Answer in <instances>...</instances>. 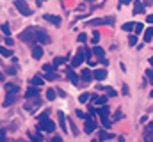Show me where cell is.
Masks as SVG:
<instances>
[{"instance_id":"6da1fadb","label":"cell","mask_w":153,"mask_h":142,"mask_svg":"<svg viewBox=\"0 0 153 142\" xmlns=\"http://www.w3.org/2000/svg\"><path fill=\"white\" fill-rule=\"evenodd\" d=\"M20 39L25 41V43H36V41H38V37H36V29H34V27L25 29V30L20 34Z\"/></svg>"},{"instance_id":"7a4b0ae2","label":"cell","mask_w":153,"mask_h":142,"mask_svg":"<svg viewBox=\"0 0 153 142\" xmlns=\"http://www.w3.org/2000/svg\"><path fill=\"white\" fill-rule=\"evenodd\" d=\"M114 23V16H107V18H96V20H89L87 25L89 27H98V25H112Z\"/></svg>"},{"instance_id":"3957f363","label":"cell","mask_w":153,"mask_h":142,"mask_svg":"<svg viewBox=\"0 0 153 142\" xmlns=\"http://www.w3.org/2000/svg\"><path fill=\"white\" fill-rule=\"evenodd\" d=\"M14 5H16V9H18V11H20L23 16H30V14H32L25 0H14Z\"/></svg>"},{"instance_id":"277c9868","label":"cell","mask_w":153,"mask_h":142,"mask_svg":"<svg viewBox=\"0 0 153 142\" xmlns=\"http://www.w3.org/2000/svg\"><path fill=\"white\" fill-rule=\"evenodd\" d=\"M53 130H55V123H53V121H50V119H43V121H41L39 132H48V133H52Z\"/></svg>"},{"instance_id":"5b68a950","label":"cell","mask_w":153,"mask_h":142,"mask_svg":"<svg viewBox=\"0 0 153 142\" xmlns=\"http://www.w3.org/2000/svg\"><path fill=\"white\" fill-rule=\"evenodd\" d=\"M36 29V37H38V43H43V44H48L50 43V37L45 30H41L39 27H34Z\"/></svg>"},{"instance_id":"8992f818","label":"cell","mask_w":153,"mask_h":142,"mask_svg":"<svg viewBox=\"0 0 153 142\" xmlns=\"http://www.w3.org/2000/svg\"><path fill=\"white\" fill-rule=\"evenodd\" d=\"M94 128H96L94 121H91V119H85V124H84V132H85V133H93V132H94Z\"/></svg>"},{"instance_id":"52a82bcc","label":"cell","mask_w":153,"mask_h":142,"mask_svg":"<svg viewBox=\"0 0 153 142\" xmlns=\"http://www.w3.org/2000/svg\"><path fill=\"white\" fill-rule=\"evenodd\" d=\"M84 59H85V57H84V52H82V50H78V52H76V55H75V59H73V68L80 66V64L84 62Z\"/></svg>"},{"instance_id":"ba28073f","label":"cell","mask_w":153,"mask_h":142,"mask_svg":"<svg viewBox=\"0 0 153 142\" xmlns=\"http://www.w3.org/2000/svg\"><path fill=\"white\" fill-rule=\"evenodd\" d=\"M14 100H16V92H7V96H5V100H4V106H9L14 103Z\"/></svg>"},{"instance_id":"9c48e42d","label":"cell","mask_w":153,"mask_h":142,"mask_svg":"<svg viewBox=\"0 0 153 142\" xmlns=\"http://www.w3.org/2000/svg\"><path fill=\"white\" fill-rule=\"evenodd\" d=\"M96 87H98L100 91H105V94H107V96H111V98H114L116 94H117V92H116V89H112V87H107V85H96Z\"/></svg>"},{"instance_id":"30bf717a","label":"cell","mask_w":153,"mask_h":142,"mask_svg":"<svg viewBox=\"0 0 153 142\" xmlns=\"http://www.w3.org/2000/svg\"><path fill=\"white\" fill-rule=\"evenodd\" d=\"M45 20L50 21V23H53V25H61V18L55 16V14H45Z\"/></svg>"},{"instance_id":"8fae6325","label":"cell","mask_w":153,"mask_h":142,"mask_svg":"<svg viewBox=\"0 0 153 142\" xmlns=\"http://www.w3.org/2000/svg\"><path fill=\"white\" fill-rule=\"evenodd\" d=\"M38 94H39V91H38V87H29L27 89V92H25V98H38Z\"/></svg>"},{"instance_id":"7c38bea8","label":"cell","mask_w":153,"mask_h":142,"mask_svg":"<svg viewBox=\"0 0 153 142\" xmlns=\"http://www.w3.org/2000/svg\"><path fill=\"white\" fill-rule=\"evenodd\" d=\"M32 57H34V59H41V57H43V48H41L39 44H34V46H32Z\"/></svg>"},{"instance_id":"4fadbf2b","label":"cell","mask_w":153,"mask_h":142,"mask_svg":"<svg viewBox=\"0 0 153 142\" xmlns=\"http://www.w3.org/2000/svg\"><path fill=\"white\" fill-rule=\"evenodd\" d=\"M143 11H144L143 2H141V0H135V2H134V14H141Z\"/></svg>"},{"instance_id":"5bb4252c","label":"cell","mask_w":153,"mask_h":142,"mask_svg":"<svg viewBox=\"0 0 153 142\" xmlns=\"http://www.w3.org/2000/svg\"><path fill=\"white\" fill-rule=\"evenodd\" d=\"M93 76H94L96 80H100V82H102V80L107 76V71H105V70H94V71H93Z\"/></svg>"},{"instance_id":"9a60e30c","label":"cell","mask_w":153,"mask_h":142,"mask_svg":"<svg viewBox=\"0 0 153 142\" xmlns=\"http://www.w3.org/2000/svg\"><path fill=\"white\" fill-rule=\"evenodd\" d=\"M107 96H93V103H96V105H105L107 103Z\"/></svg>"},{"instance_id":"2e32d148","label":"cell","mask_w":153,"mask_h":142,"mask_svg":"<svg viewBox=\"0 0 153 142\" xmlns=\"http://www.w3.org/2000/svg\"><path fill=\"white\" fill-rule=\"evenodd\" d=\"M59 126L62 128V132H68V128H66V117H64V112H59Z\"/></svg>"},{"instance_id":"e0dca14e","label":"cell","mask_w":153,"mask_h":142,"mask_svg":"<svg viewBox=\"0 0 153 142\" xmlns=\"http://www.w3.org/2000/svg\"><path fill=\"white\" fill-rule=\"evenodd\" d=\"M116 135L114 133H111V132H100V141H111V139H114Z\"/></svg>"},{"instance_id":"ac0fdd59","label":"cell","mask_w":153,"mask_h":142,"mask_svg":"<svg viewBox=\"0 0 153 142\" xmlns=\"http://www.w3.org/2000/svg\"><path fill=\"white\" fill-rule=\"evenodd\" d=\"M80 76H82V80H84V82H89L91 78H94V76H93V71H91V70H84Z\"/></svg>"},{"instance_id":"d6986e66","label":"cell","mask_w":153,"mask_h":142,"mask_svg":"<svg viewBox=\"0 0 153 142\" xmlns=\"http://www.w3.org/2000/svg\"><path fill=\"white\" fill-rule=\"evenodd\" d=\"M30 85H34V87H41V85H45V80H43L41 76H34V78L30 80Z\"/></svg>"},{"instance_id":"ffe728a7","label":"cell","mask_w":153,"mask_h":142,"mask_svg":"<svg viewBox=\"0 0 153 142\" xmlns=\"http://www.w3.org/2000/svg\"><path fill=\"white\" fill-rule=\"evenodd\" d=\"M20 87L16 84H5V92H18Z\"/></svg>"},{"instance_id":"44dd1931","label":"cell","mask_w":153,"mask_h":142,"mask_svg":"<svg viewBox=\"0 0 153 142\" xmlns=\"http://www.w3.org/2000/svg\"><path fill=\"white\" fill-rule=\"evenodd\" d=\"M68 78L73 82V85H76V84H78V76L73 73V70H71V68H68Z\"/></svg>"},{"instance_id":"7402d4cb","label":"cell","mask_w":153,"mask_h":142,"mask_svg":"<svg viewBox=\"0 0 153 142\" xmlns=\"http://www.w3.org/2000/svg\"><path fill=\"white\" fill-rule=\"evenodd\" d=\"M134 27H135V23H134V21H128V23H123L121 29H123L125 32H134Z\"/></svg>"},{"instance_id":"603a6c76","label":"cell","mask_w":153,"mask_h":142,"mask_svg":"<svg viewBox=\"0 0 153 142\" xmlns=\"http://www.w3.org/2000/svg\"><path fill=\"white\" fill-rule=\"evenodd\" d=\"M64 62H68V57H55V59H53V66H55V68L61 66V64H64Z\"/></svg>"},{"instance_id":"cb8c5ba5","label":"cell","mask_w":153,"mask_h":142,"mask_svg":"<svg viewBox=\"0 0 153 142\" xmlns=\"http://www.w3.org/2000/svg\"><path fill=\"white\" fill-rule=\"evenodd\" d=\"M0 55L2 57H13V52L9 48H5V46H0Z\"/></svg>"},{"instance_id":"d4e9b609","label":"cell","mask_w":153,"mask_h":142,"mask_svg":"<svg viewBox=\"0 0 153 142\" xmlns=\"http://www.w3.org/2000/svg\"><path fill=\"white\" fill-rule=\"evenodd\" d=\"M153 39V29H146V32H144V43H150Z\"/></svg>"},{"instance_id":"484cf974","label":"cell","mask_w":153,"mask_h":142,"mask_svg":"<svg viewBox=\"0 0 153 142\" xmlns=\"http://www.w3.org/2000/svg\"><path fill=\"white\" fill-rule=\"evenodd\" d=\"M41 105V100H36L34 103H25V110H34L36 106Z\"/></svg>"},{"instance_id":"4316f807","label":"cell","mask_w":153,"mask_h":142,"mask_svg":"<svg viewBox=\"0 0 153 142\" xmlns=\"http://www.w3.org/2000/svg\"><path fill=\"white\" fill-rule=\"evenodd\" d=\"M46 100H48V101H53V100H55V91H53V89H48V91H46Z\"/></svg>"},{"instance_id":"83f0119b","label":"cell","mask_w":153,"mask_h":142,"mask_svg":"<svg viewBox=\"0 0 153 142\" xmlns=\"http://www.w3.org/2000/svg\"><path fill=\"white\" fill-rule=\"evenodd\" d=\"M89 100H91L89 92H84V94H80V98H78V101H80V103H87Z\"/></svg>"},{"instance_id":"f1b7e54d","label":"cell","mask_w":153,"mask_h":142,"mask_svg":"<svg viewBox=\"0 0 153 142\" xmlns=\"http://www.w3.org/2000/svg\"><path fill=\"white\" fill-rule=\"evenodd\" d=\"M96 114H100V117H105V115H109V108L103 105L100 110H96Z\"/></svg>"},{"instance_id":"f546056e","label":"cell","mask_w":153,"mask_h":142,"mask_svg":"<svg viewBox=\"0 0 153 142\" xmlns=\"http://www.w3.org/2000/svg\"><path fill=\"white\" fill-rule=\"evenodd\" d=\"M93 53L98 55V57H103V48H102V46H94V48H93Z\"/></svg>"},{"instance_id":"4dcf8cb0","label":"cell","mask_w":153,"mask_h":142,"mask_svg":"<svg viewBox=\"0 0 153 142\" xmlns=\"http://www.w3.org/2000/svg\"><path fill=\"white\" fill-rule=\"evenodd\" d=\"M43 71H45V73H53V71H55V66H53V64H45V66H43Z\"/></svg>"},{"instance_id":"1f68e13d","label":"cell","mask_w":153,"mask_h":142,"mask_svg":"<svg viewBox=\"0 0 153 142\" xmlns=\"http://www.w3.org/2000/svg\"><path fill=\"white\" fill-rule=\"evenodd\" d=\"M143 30H144V25H143V23H135V27H134V32H135V34H141Z\"/></svg>"},{"instance_id":"d6a6232c","label":"cell","mask_w":153,"mask_h":142,"mask_svg":"<svg viewBox=\"0 0 153 142\" xmlns=\"http://www.w3.org/2000/svg\"><path fill=\"white\" fill-rule=\"evenodd\" d=\"M82 52H84V57L89 61V59H91V55H93V50H89V48H82Z\"/></svg>"},{"instance_id":"836d02e7","label":"cell","mask_w":153,"mask_h":142,"mask_svg":"<svg viewBox=\"0 0 153 142\" xmlns=\"http://www.w3.org/2000/svg\"><path fill=\"white\" fill-rule=\"evenodd\" d=\"M135 43H137V36L132 34L130 37H128V44H130V46H135Z\"/></svg>"},{"instance_id":"e575fe53","label":"cell","mask_w":153,"mask_h":142,"mask_svg":"<svg viewBox=\"0 0 153 142\" xmlns=\"http://www.w3.org/2000/svg\"><path fill=\"white\" fill-rule=\"evenodd\" d=\"M102 124H103L105 128H111V121H109V115H105V117H102Z\"/></svg>"},{"instance_id":"d590c367","label":"cell","mask_w":153,"mask_h":142,"mask_svg":"<svg viewBox=\"0 0 153 142\" xmlns=\"http://www.w3.org/2000/svg\"><path fill=\"white\" fill-rule=\"evenodd\" d=\"M2 32H4L5 36H11V29H9V25H7V23H4V25H2Z\"/></svg>"},{"instance_id":"8d00e7d4","label":"cell","mask_w":153,"mask_h":142,"mask_svg":"<svg viewBox=\"0 0 153 142\" xmlns=\"http://www.w3.org/2000/svg\"><path fill=\"white\" fill-rule=\"evenodd\" d=\"M75 114H76V115H78V117H82V119H89V115H87L85 112H82V110H76Z\"/></svg>"},{"instance_id":"74e56055","label":"cell","mask_w":153,"mask_h":142,"mask_svg":"<svg viewBox=\"0 0 153 142\" xmlns=\"http://www.w3.org/2000/svg\"><path fill=\"white\" fill-rule=\"evenodd\" d=\"M98 41H100V32L94 30V32H93V43H98Z\"/></svg>"},{"instance_id":"f35d334b","label":"cell","mask_w":153,"mask_h":142,"mask_svg":"<svg viewBox=\"0 0 153 142\" xmlns=\"http://www.w3.org/2000/svg\"><path fill=\"white\" fill-rule=\"evenodd\" d=\"M45 78H46V80H55V78H57V75H55V73H46V76H45Z\"/></svg>"},{"instance_id":"ab89813d","label":"cell","mask_w":153,"mask_h":142,"mask_svg":"<svg viewBox=\"0 0 153 142\" xmlns=\"http://www.w3.org/2000/svg\"><path fill=\"white\" fill-rule=\"evenodd\" d=\"M146 76H148V80L153 84V70H148V71H146Z\"/></svg>"},{"instance_id":"60d3db41","label":"cell","mask_w":153,"mask_h":142,"mask_svg":"<svg viewBox=\"0 0 153 142\" xmlns=\"http://www.w3.org/2000/svg\"><path fill=\"white\" fill-rule=\"evenodd\" d=\"M30 139H32L34 142H43V141H41V135H39V133H38V135H30Z\"/></svg>"},{"instance_id":"b9f144b4","label":"cell","mask_w":153,"mask_h":142,"mask_svg":"<svg viewBox=\"0 0 153 142\" xmlns=\"http://www.w3.org/2000/svg\"><path fill=\"white\" fill-rule=\"evenodd\" d=\"M5 44H7V46H13V44H14V41H13L9 36H7V39H5Z\"/></svg>"},{"instance_id":"7bdbcfd3","label":"cell","mask_w":153,"mask_h":142,"mask_svg":"<svg viewBox=\"0 0 153 142\" xmlns=\"http://www.w3.org/2000/svg\"><path fill=\"white\" fill-rule=\"evenodd\" d=\"M48 114H50L48 110H46L45 114H41V115H39V121H43V119H48Z\"/></svg>"},{"instance_id":"ee69618b","label":"cell","mask_w":153,"mask_h":142,"mask_svg":"<svg viewBox=\"0 0 153 142\" xmlns=\"http://www.w3.org/2000/svg\"><path fill=\"white\" fill-rule=\"evenodd\" d=\"M121 117H123V114H121V110H117V112H116V115H114V119H116V121H119Z\"/></svg>"},{"instance_id":"f6af8a7d","label":"cell","mask_w":153,"mask_h":142,"mask_svg":"<svg viewBox=\"0 0 153 142\" xmlns=\"http://www.w3.org/2000/svg\"><path fill=\"white\" fill-rule=\"evenodd\" d=\"M85 39H87V36L85 34H78V41H80V43H84Z\"/></svg>"},{"instance_id":"bcb514c9","label":"cell","mask_w":153,"mask_h":142,"mask_svg":"<svg viewBox=\"0 0 153 142\" xmlns=\"http://www.w3.org/2000/svg\"><path fill=\"white\" fill-rule=\"evenodd\" d=\"M121 92H123V94H128V85H123V89H121Z\"/></svg>"},{"instance_id":"7dc6e473","label":"cell","mask_w":153,"mask_h":142,"mask_svg":"<svg viewBox=\"0 0 153 142\" xmlns=\"http://www.w3.org/2000/svg\"><path fill=\"white\" fill-rule=\"evenodd\" d=\"M7 73H9V75H16V70H14V68H9Z\"/></svg>"},{"instance_id":"c3c4849f","label":"cell","mask_w":153,"mask_h":142,"mask_svg":"<svg viewBox=\"0 0 153 142\" xmlns=\"http://www.w3.org/2000/svg\"><path fill=\"white\" fill-rule=\"evenodd\" d=\"M130 2H132V0H119L121 5H126V4H130Z\"/></svg>"},{"instance_id":"681fc988","label":"cell","mask_w":153,"mask_h":142,"mask_svg":"<svg viewBox=\"0 0 153 142\" xmlns=\"http://www.w3.org/2000/svg\"><path fill=\"white\" fill-rule=\"evenodd\" d=\"M146 21H148V23H153V14H150V16L146 18Z\"/></svg>"},{"instance_id":"f907efd6","label":"cell","mask_w":153,"mask_h":142,"mask_svg":"<svg viewBox=\"0 0 153 142\" xmlns=\"http://www.w3.org/2000/svg\"><path fill=\"white\" fill-rule=\"evenodd\" d=\"M0 142H5V135H4V132L0 133Z\"/></svg>"},{"instance_id":"816d5d0a","label":"cell","mask_w":153,"mask_h":142,"mask_svg":"<svg viewBox=\"0 0 153 142\" xmlns=\"http://www.w3.org/2000/svg\"><path fill=\"white\" fill-rule=\"evenodd\" d=\"M52 142H62V139H61V137H53V141Z\"/></svg>"},{"instance_id":"f5cc1de1","label":"cell","mask_w":153,"mask_h":142,"mask_svg":"<svg viewBox=\"0 0 153 142\" xmlns=\"http://www.w3.org/2000/svg\"><path fill=\"white\" fill-rule=\"evenodd\" d=\"M146 128H148V130H153V121L150 123V124H148V126H146Z\"/></svg>"},{"instance_id":"db71d44e","label":"cell","mask_w":153,"mask_h":142,"mask_svg":"<svg viewBox=\"0 0 153 142\" xmlns=\"http://www.w3.org/2000/svg\"><path fill=\"white\" fill-rule=\"evenodd\" d=\"M0 80H4V73L2 71H0Z\"/></svg>"},{"instance_id":"11a10c76","label":"cell","mask_w":153,"mask_h":142,"mask_svg":"<svg viewBox=\"0 0 153 142\" xmlns=\"http://www.w3.org/2000/svg\"><path fill=\"white\" fill-rule=\"evenodd\" d=\"M119 142H125V137H119Z\"/></svg>"},{"instance_id":"9f6ffc18","label":"cell","mask_w":153,"mask_h":142,"mask_svg":"<svg viewBox=\"0 0 153 142\" xmlns=\"http://www.w3.org/2000/svg\"><path fill=\"white\" fill-rule=\"evenodd\" d=\"M152 4V0H146V5H150Z\"/></svg>"},{"instance_id":"6f0895ef","label":"cell","mask_w":153,"mask_h":142,"mask_svg":"<svg viewBox=\"0 0 153 142\" xmlns=\"http://www.w3.org/2000/svg\"><path fill=\"white\" fill-rule=\"evenodd\" d=\"M41 4H43V0H38V5H41Z\"/></svg>"},{"instance_id":"680465c9","label":"cell","mask_w":153,"mask_h":142,"mask_svg":"<svg viewBox=\"0 0 153 142\" xmlns=\"http://www.w3.org/2000/svg\"><path fill=\"white\" fill-rule=\"evenodd\" d=\"M150 64H153V57H152V59H150Z\"/></svg>"},{"instance_id":"91938a15","label":"cell","mask_w":153,"mask_h":142,"mask_svg":"<svg viewBox=\"0 0 153 142\" xmlns=\"http://www.w3.org/2000/svg\"><path fill=\"white\" fill-rule=\"evenodd\" d=\"M150 96H152V98H153V91H152V92H150Z\"/></svg>"},{"instance_id":"94428289","label":"cell","mask_w":153,"mask_h":142,"mask_svg":"<svg viewBox=\"0 0 153 142\" xmlns=\"http://www.w3.org/2000/svg\"><path fill=\"white\" fill-rule=\"evenodd\" d=\"M87 2H94V0H87Z\"/></svg>"},{"instance_id":"6125c7cd","label":"cell","mask_w":153,"mask_h":142,"mask_svg":"<svg viewBox=\"0 0 153 142\" xmlns=\"http://www.w3.org/2000/svg\"><path fill=\"white\" fill-rule=\"evenodd\" d=\"M93 142H98V141H93Z\"/></svg>"},{"instance_id":"be15d7a7","label":"cell","mask_w":153,"mask_h":142,"mask_svg":"<svg viewBox=\"0 0 153 142\" xmlns=\"http://www.w3.org/2000/svg\"><path fill=\"white\" fill-rule=\"evenodd\" d=\"M143 142H148V141H143Z\"/></svg>"}]
</instances>
